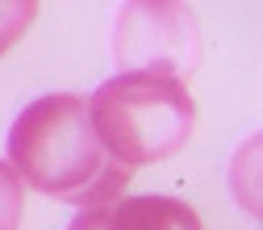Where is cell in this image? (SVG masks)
I'll use <instances>...</instances> for the list:
<instances>
[{
    "label": "cell",
    "mask_w": 263,
    "mask_h": 230,
    "mask_svg": "<svg viewBox=\"0 0 263 230\" xmlns=\"http://www.w3.org/2000/svg\"><path fill=\"white\" fill-rule=\"evenodd\" d=\"M230 192L251 218L263 222V130L247 138L230 159Z\"/></svg>",
    "instance_id": "obj_5"
},
{
    "label": "cell",
    "mask_w": 263,
    "mask_h": 230,
    "mask_svg": "<svg viewBox=\"0 0 263 230\" xmlns=\"http://www.w3.org/2000/svg\"><path fill=\"white\" fill-rule=\"evenodd\" d=\"M9 168L17 180L76 209L109 205L125 192L129 172L109 155L92 126L88 96L50 92L29 101L9 130Z\"/></svg>",
    "instance_id": "obj_1"
},
{
    "label": "cell",
    "mask_w": 263,
    "mask_h": 230,
    "mask_svg": "<svg viewBox=\"0 0 263 230\" xmlns=\"http://www.w3.org/2000/svg\"><path fill=\"white\" fill-rule=\"evenodd\" d=\"M38 5L42 0H0V59L25 38V29L38 17Z\"/></svg>",
    "instance_id": "obj_6"
},
{
    "label": "cell",
    "mask_w": 263,
    "mask_h": 230,
    "mask_svg": "<svg viewBox=\"0 0 263 230\" xmlns=\"http://www.w3.org/2000/svg\"><path fill=\"white\" fill-rule=\"evenodd\" d=\"M105 230H201V218L188 201L163 192L117 197L105 205Z\"/></svg>",
    "instance_id": "obj_4"
},
{
    "label": "cell",
    "mask_w": 263,
    "mask_h": 230,
    "mask_svg": "<svg viewBox=\"0 0 263 230\" xmlns=\"http://www.w3.org/2000/svg\"><path fill=\"white\" fill-rule=\"evenodd\" d=\"M67 230H105V205H92V209H80L71 218Z\"/></svg>",
    "instance_id": "obj_8"
},
{
    "label": "cell",
    "mask_w": 263,
    "mask_h": 230,
    "mask_svg": "<svg viewBox=\"0 0 263 230\" xmlns=\"http://www.w3.org/2000/svg\"><path fill=\"white\" fill-rule=\"evenodd\" d=\"M21 209H25V192L17 172L0 159V230H17L21 226Z\"/></svg>",
    "instance_id": "obj_7"
},
{
    "label": "cell",
    "mask_w": 263,
    "mask_h": 230,
    "mask_svg": "<svg viewBox=\"0 0 263 230\" xmlns=\"http://www.w3.org/2000/svg\"><path fill=\"white\" fill-rule=\"evenodd\" d=\"M88 109L101 143L129 172L172 159L196 130L188 84L151 72H117L88 96Z\"/></svg>",
    "instance_id": "obj_2"
},
{
    "label": "cell",
    "mask_w": 263,
    "mask_h": 230,
    "mask_svg": "<svg viewBox=\"0 0 263 230\" xmlns=\"http://www.w3.org/2000/svg\"><path fill=\"white\" fill-rule=\"evenodd\" d=\"M113 63L121 72L184 80L201 63V25L184 0H125L113 21Z\"/></svg>",
    "instance_id": "obj_3"
}]
</instances>
